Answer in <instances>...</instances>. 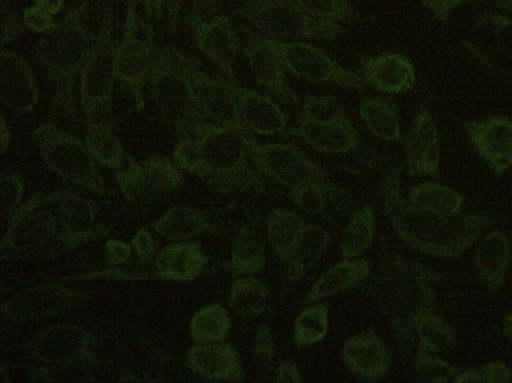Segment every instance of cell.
Wrapping results in <instances>:
<instances>
[{"label": "cell", "mask_w": 512, "mask_h": 383, "mask_svg": "<svg viewBox=\"0 0 512 383\" xmlns=\"http://www.w3.org/2000/svg\"><path fill=\"white\" fill-rule=\"evenodd\" d=\"M191 134L173 149L172 158L178 168L197 176L218 193L266 190L264 181L252 168L253 138L247 129L203 121L195 125Z\"/></svg>", "instance_id": "cell-1"}, {"label": "cell", "mask_w": 512, "mask_h": 383, "mask_svg": "<svg viewBox=\"0 0 512 383\" xmlns=\"http://www.w3.org/2000/svg\"><path fill=\"white\" fill-rule=\"evenodd\" d=\"M439 280L430 267L398 253H386L367 283L366 294L375 308L390 320L402 358L411 354L418 321L433 313Z\"/></svg>", "instance_id": "cell-2"}, {"label": "cell", "mask_w": 512, "mask_h": 383, "mask_svg": "<svg viewBox=\"0 0 512 383\" xmlns=\"http://www.w3.org/2000/svg\"><path fill=\"white\" fill-rule=\"evenodd\" d=\"M396 168L391 167L382 181L384 209L397 235L411 248L437 257H456L495 221L491 216L441 215L418 208L403 197Z\"/></svg>", "instance_id": "cell-3"}, {"label": "cell", "mask_w": 512, "mask_h": 383, "mask_svg": "<svg viewBox=\"0 0 512 383\" xmlns=\"http://www.w3.org/2000/svg\"><path fill=\"white\" fill-rule=\"evenodd\" d=\"M81 12L71 11L35 44L34 59L52 87L51 117L56 123L77 122L75 84L94 36L87 30Z\"/></svg>", "instance_id": "cell-4"}, {"label": "cell", "mask_w": 512, "mask_h": 383, "mask_svg": "<svg viewBox=\"0 0 512 383\" xmlns=\"http://www.w3.org/2000/svg\"><path fill=\"white\" fill-rule=\"evenodd\" d=\"M58 190L39 193L11 215L0 248L3 257L44 259L69 248L56 209Z\"/></svg>", "instance_id": "cell-5"}, {"label": "cell", "mask_w": 512, "mask_h": 383, "mask_svg": "<svg viewBox=\"0 0 512 383\" xmlns=\"http://www.w3.org/2000/svg\"><path fill=\"white\" fill-rule=\"evenodd\" d=\"M147 83L157 113L175 131L191 133L195 125L204 121L190 79L176 61L170 46L154 47Z\"/></svg>", "instance_id": "cell-6"}, {"label": "cell", "mask_w": 512, "mask_h": 383, "mask_svg": "<svg viewBox=\"0 0 512 383\" xmlns=\"http://www.w3.org/2000/svg\"><path fill=\"white\" fill-rule=\"evenodd\" d=\"M34 140L51 172L100 196L107 195V185L95 159L74 134L49 121L35 130Z\"/></svg>", "instance_id": "cell-7"}, {"label": "cell", "mask_w": 512, "mask_h": 383, "mask_svg": "<svg viewBox=\"0 0 512 383\" xmlns=\"http://www.w3.org/2000/svg\"><path fill=\"white\" fill-rule=\"evenodd\" d=\"M239 14L262 36L280 41L333 40L342 32L340 24L310 17L293 0H242Z\"/></svg>", "instance_id": "cell-8"}, {"label": "cell", "mask_w": 512, "mask_h": 383, "mask_svg": "<svg viewBox=\"0 0 512 383\" xmlns=\"http://www.w3.org/2000/svg\"><path fill=\"white\" fill-rule=\"evenodd\" d=\"M118 42L115 39L109 17L88 51L79 75L80 103L84 122L90 120L113 121L112 105L115 87V56Z\"/></svg>", "instance_id": "cell-9"}, {"label": "cell", "mask_w": 512, "mask_h": 383, "mask_svg": "<svg viewBox=\"0 0 512 383\" xmlns=\"http://www.w3.org/2000/svg\"><path fill=\"white\" fill-rule=\"evenodd\" d=\"M264 38L292 75L313 83H330L357 91L365 89L362 76L341 66L319 47L301 41Z\"/></svg>", "instance_id": "cell-10"}, {"label": "cell", "mask_w": 512, "mask_h": 383, "mask_svg": "<svg viewBox=\"0 0 512 383\" xmlns=\"http://www.w3.org/2000/svg\"><path fill=\"white\" fill-rule=\"evenodd\" d=\"M250 154L257 171L290 189L311 184L337 189L324 170L291 143L261 144L253 139Z\"/></svg>", "instance_id": "cell-11"}, {"label": "cell", "mask_w": 512, "mask_h": 383, "mask_svg": "<svg viewBox=\"0 0 512 383\" xmlns=\"http://www.w3.org/2000/svg\"><path fill=\"white\" fill-rule=\"evenodd\" d=\"M178 64L188 75L197 107L204 121L230 127L245 128L229 80L210 76L178 49L170 47Z\"/></svg>", "instance_id": "cell-12"}, {"label": "cell", "mask_w": 512, "mask_h": 383, "mask_svg": "<svg viewBox=\"0 0 512 383\" xmlns=\"http://www.w3.org/2000/svg\"><path fill=\"white\" fill-rule=\"evenodd\" d=\"M153 54L151 39L144 40L140 36L136 13L130 6L122 38L116 48L115 72L117 80L129 90L137 110H142L145 105L143 88L148 81Z\"/></svg>", "instance_id": "cell-13"}, {"label": "cell", "mask_w": 512, "mask_h": 383, "mask_svg": "<svg viewBox=\"0 0 512 383\" xmlns=\"http://www.w3.org/2000/svg\"><path fill=\"white\" fill-rule=\"evenodd\" d=\"M92 344V337L83 328L71 324H53L34 335L29 352L45 364L77 366L91 360Z\"/></svg>", "instance_id": "cell-14"}, {"label": "cell", "mask_w": 512, "mask_h": 383, "mask_svg": "<svg viewBox=\"0 0 512 383\" xmlns=\"http://www.w3.org/2000/svg\"><path fill=\"white\" fill-rule=\"evenodd\" d=\"M79 291L58 284H44L15 294L2 308V317L26 322L65 311L82 300Z\"/></svg>", "instance_id": "cell-15"}, {"label": "cell", "mask_w": 512, "mask_h": 383, "mask_svg": "<svg viewBox=\"0 0 512 383\" xmlns=\"http://www.w3.org/2000/svg\"><path fill=\"white\" fill-rule=\"evenodd\" d=\"M243 52L258 86L289 105H298L299 97L286 81L285 68L266 39L250 28L241 27Z\"/></svg>", "instance_id": "cell-16"}, {"label": "cell", "mask_w": 512, "mask_h": 383, "mask_svg": "<svg viewBox=\"0 0 512 383\" xmlns=\"http://www.w3.org/2000/svg\"><path fill=\"white\" fill-rule=\"evenodd\" d=\"M463 128L478 156L495 174L512 166V117L495 115L466 122Z\"/></svg>", "instance_id": "cell-17"}, {"label": "cell", "mask_w": 512, "mask_h": 383, "mask_svg": "<svg viewBox=\"0 0 512 383\" xmlns=\"http://www.w3.org/2000/svg\"><path fill=\"white\" fill-rule=\"evenodd\" d=\"M197 46L226 74L230 81H236L234 64L236 62L240 39L231 19L219 14L210 21L196 16L191 21Z\"/></svg>", "instance_id": "cell-18"}, {"label": "cell", "mask_w": 512, "mask_h": 383, "mask_svg": "<svg viewBox=\"0 0 512 383\" xmlns=\"http://www.w3.org/2000/svg\"><path fill=\"white\" fill-rule=\"evenodd\" d=\"M404 150L411 175H438L440 165L438 131L427 103H422L412 120Z\"/></svg>", "instance_id": "cell-19"}, {"label": "cell", "mask_w": 512, "mask_h": 383, "mask_svg": "<svg viewBox=\"0 0 512 383\" xmlns=\"http://www.w3.org/2000/svg\"><path fill=\"white\" fill-rule=\"evenodd\" d=\"M341 359L352 374L371 382L383 378L391 364L390 350L373 328L350 337L342 346Z\"/></svg>", "instance_id": "cell-20"}, {"label": "cell", "mask_w": 512, "mask_h": 383, "mask_svg": "<svg viewBox=\"0 0 512 383\" xmlns=\"http://www.w3.org/2000/svg\"><path fill=\"white\" fill-rule=\"evenodd\" d=\"M0 98L14 112L30 113L39 100V91L28 62L19 54H0Z\"/></svg>", "instance_id": "cell-21"}, {"label": "cell", "mask_w": 512, "mask_h": 383, "mask_svg": "<svg viewBox=\"0 0 512 383\" xmlns=\"http://www.w3.org/2000/svg\"><path fill=\"white\" fill-rule=\"evenodd\" d=\"M229 83L240 118L247 129L264 136L280 134L286 130L287 118L270 96L242 87L236 81L229 80Z\"/></svg>", "instance_id": "cell-22"}, {"label": "cell", "mask_w": 512, "mask_h": 383, "mask_svg": "<svg viewBox=\"0 0 512 383\" xmlns=\"http://www.w3.org/2000/svg\"><path fill=\"white\" fill-rule=\"evenodd\" d=\"M362 78L374 89L390 94L404 93L415 84V67L400 53H381L361 61Z\"/></svg>", "instance_id": "cell-23"}, {"label": "cell", "mask_w": 512, "mask_h": 383, "mask_svg": "<svg viewBox=\"0 0 512 383\" xmlns=\"http://www.w3.org/2000/svg\"><path fill=\"white\" fill-rule=\"evenodd\" d=\"M189 367L211 381L241 382L244 371L235 348L223 342L197 344L187 352Z\"/></svg>", "instance_id": "cell-24"}, {"label": "cell", "mask_w": 512, "mask_h": 383, "mask_svg": "<svg viewBox=\"0 0 512 383\" xmlns=\"http://www.w3.org/2000/svg\"><path fill=\"white\" fill-rule=\"evenodd\" d=\"M290 133L300 137L315 150L330 155L346 154L354 150L359 142L349 117L329 123H317L299 118Z\"/></svg>", "instance_id": "cell-25"}, {"label": "cell", "mask_w": 512, "mask_h": 383, "mask_svg": "<svg viewBox=\"0 0 512 383\" xmlns=\"http://www.w3.org/2000/svg\"><path fill=\"white\" fill-rule=\"evenodd\" d=\"M56 209L61 229L69 248H73L93 234L95 205L72 189L58 190Z\"/></svg>", "instance_id": "cell-26"}, {"label": "cell", "mask_w": 512, "mask_h": 383, "mask_svg": "<svg viewBox=\"0 0 512 383\" xmlns=\"http://www.w3.org/2000/svg\"><path fill=\"white\" fill-rule=\"evenodd\" d=\"M510 256V241L501 231H493L480 242L473 266L477 276L492 291L503 283Z\"/></svg>", "instance_id": "cell-27"}, {"label": "cell", "mask_w": 512, "mask_h": 383, "mask_svg": "<svg viewBox=\"0 0 512 383\" xmlns=\"http://www.w3.org/2000/svg\"><path fill=\"white\" fill-rule=\"evenodd\" d=\"M208 259L195 243H176L165 247L155 259L157 275L165 280L191 281Z\"/></svg>", "instance_id": "cell-28"}, {"label": "cell", "mask_w": 512, "mask_h": 383, "mask_svg": "<svg viewBox=\"0 0 512 383\" xmlns=\"http://www.w3.org/2000/svg\"><path fill=\"white\" fill-rule=\"evenodd\" d=\"M371 270L366 259H345L323 274L310 288L305 301L316 302L338 294L365 280Z\"/></svg>", "instance_id": "cell-29"}, {"label": "cell", "mask_w": 512, "mask_h": 383, "mask_svg": "<svg viewBox=\"0 0 512 383\" xmlns=\"http://www.w3.org/2000/svg\"><path fill=\"white\" fill-rule=\"evenodd\" d=\"M85 145L96 162L110 169H121L128 154L115 133L113 121H85Z\"/></svg>", "instance_id": "cell-30"}, {"label": "cell", "mask_w": 512, "mask_h": 383, "mask_svg": "<svg viewBox=\"0 0 512 383\" xmlns=\"http://www.w3.org/2000/svg\"><path fill=\"white\" fill-rule=\"evenodd\" d=\"M329 243L328 231L306 222L289 259L284 264L288 278L297 279L311 269L325 253Z\"/></svg>", "instance_id": "cell-31"}, {"label": "cell", "mask_w": 512, "mask_h": 383, "mask_svg": "<svg viewBox=\"0 0 512 383\" xmlns=\"http://www.w3.org/2000/svg\"><path fill=\"white\" fill-rule=\"evenodd\" d=\"M359 115L367 131L374 137L395 142L401 138L400 121L392 105L380 97H367L359 104Z\"/></svg>", "instance_id": "cell-32"}, {"label": "cell", "mask_w": 512, "mask_h": 383, "mask_svg": "<svg viewBox=\"0 0 512 383\" xmlns=\"http://www.w3.org/2000/svg\"><path fill=\"white\" fill-rule=\"evenodd\" d=\"M306 222L296 213L276 208L267 218V236L275 254L285 264Z\"/></svg>", "instance_id": "cell-33"}, {"label": "cell", "mask_w": 512, "mask_h": 383, "mask_svg": "<svg viewBox=\"0 0 512 383\" xmlns=\"http://www.w3.org/2000/svg\"><path fill=\"white\" fill-rule=\"evenodd\" d=\"M152 227L169 240L189 239L209 229L206 217L187 206L170 208L152 223Z\"/></svg>", "instance_id": "cell-34"}, {"label": "cell", "mask_w": 512, "mask_h": 383, "mask_svg": "<svg viewBox=\"0 0 512 383\" xmlns=\"http://www.w3.org/2000/svg\"><path fill=\"white\" fill-rule=\"evenodd\" d=\"M269 291L266 284L252 276L236 279L228 292V304L241 317L261 315L268 305Z\"/></svg>", "instance_id": "cell-35"}, {"label": "cell", "mask_w": 512, "mask_h": 383, "mask_svg": "<svg viewBox=\"0 0 512 383\" xmlns=\"http://www.w3.org/2000/svg\"><path fill=\"white\" fill-rule=\"evenodd\" d=\"M375 219L370 205L364 204L349 219L342 232L339 248L343 258H354L363 254L372 244Z\"/></svg>", "instance_id": "cell-36"}, {"label": "cell", "mask_w": 512, "mask_h": 383, "mask_svg": "<svg viewBox=\"0 0 512 383\" xmlns=\"http://www.w3.org/2000/svg\"><path fill=\"white\" fill-rule=\"evenodd\" d=\"M265 265V245L261 236L250 228L236 233L229 266L240 275L254 274Z\"/></svg>", "instance_id": "cell-37"}, {"label": "cell", "mask_w": 512, "mask_h": 383, "mask_svg": "<svg viewBox=\"0 0 512 383\" xmlns=\"http://www.w3.org/2000/svg\"><path fill=\"white\" fill-rule=\"evenodd\" d=\"M408 197L418 208L441 215L458 214L463 206V199L458 192L433 182L412 187Z\"/></svg>", "instance_id": "cell-38"}, {"label": "cell", "mask_w": 512, "mask_h": 383, "mask_svg": "<svg viewBox=\"0 0 512 383\" xmlns=\"http://www.w3.org/2000/svg\"><path fill=\"white\" fill-rule=\"evenodd\" d=\"M230 317L220 304H209L199 309L191 318L192 339L199 344L220 342L229 333Z\"/></svg>", "instance_id": "cell-39"}, {"label": "cell", "mask_w": 512, "mask_h": 383, "mask_svg": "<svg viewBox=\"0 0 512 383\" xmlns=\"http://www.w3.org/2000/svg\"><path fill=\"white\" fill-rule=\"evenodd\" d=\"M328 314L327 303H315L303 309L293 322V343L305 347L323 340L329 327Z\"/></svg>", "instance_id": "cell-40"}, {"label": "cell", "mask_w": 512, "mask_h": 383, "mask_svg": "<svg viewBox=\"0 0 512 383\" xmlns=\"http://www.w3.org/2000/svg\"><path fill=\"white\" fill-rule=\"evenodd\" d=\"M117 183L132 204L145 206L154 201L157 191L150 182L142 164L128 155L125 165L116 173Z\"/></svg>", "instance_id": "cell-41"}, {"label": "cell", "mask_w": 512, "mask_h": 383, "mask_svg": "<svg viewBox=\"0 0 512 383\" xmlns=\"http://www.w3.org/2000/svg\"><path fill=\"white\" fill-rule=\"evenodd\" d=\"M415 334L422 351L447 352L457 345L456 333L452 327L433 313L423 316L418 321Z\"/></svg>", "instance_id": "cell-42"}, {"label": "cell", "mask_w": 512, "mask_h": 383, "mask_svg": "<svg viewBox=\"0 0 512 383\" xmlns=\"http://www.w3.org/2000/svg\"><path fill=\"white\" fill-rule=\"evenodd\" d=\"M307 15L327 23L362 21L351 0H293Z\"/></svg>", "instance_id": "cell-43"}, {"label": "cell", "mask_w": 512, "mask_h": 383, "mask_svg": "<svg viewBox=\"0 0 512 383\" xmlns=\"http://www.w3.org/2000/svg\"><path fill=\"white\" fill-rule=\"evenodd\" d=\"M142 166L157 192H176L184 184L180 168L167 156H149L143 161Z\"/></svg>", "instance_id": "cell-44"}, {"label": "cell", "mask_w": 512, "mask_h": 383, "mask_svg": "<svg viewBox=\"0 0 512 383\" xmlns=\"http://www.w3.org/2000/svg\"><path fill=\"white\" fill-rule=\"evenodd\" d=\"M413 364L418 381L424 383L447 382L459 373L455 365L422 350L414 356Z\"/></svg>", "instance_id": "cell-45"}, {"label": "cell", "mask_w": 512, "mask_h": 383, "mask_svg": "<svg viewBox=\"0 0 512 383\" xmlns=\"http://www.w3.org/2000/svg\"><path fill=\"white\" fill-rule=\"evenodd\" d=\"M348 117L340 103L330 95L307 96L300 114V119L317 123L335 122Z\"/></svg>", "instance_id": "cell-46"}, {"label": "cell", "mask_w": 512, "mask_h": 383, "mask_svg": "<svg viewBox=\"0 0 512 383\" xmlns=\"http://www.w3.org/2000/svg\"><path fill=\"white\" fill-rule=\"evenodd\" d=\"M338 189H330L319 184H311L292 188L290 197L292 202L308 213H321L325 210L328 197L336 194Z\"/></svg>", "instance_id": "cell-47"}, {"label": "cell", "mask_w": 512, "mask_h": 383, "mask_svg": "<svg viewBox=\"0 0 512 383\" xmlns=\"http://www.w3.org/2000/svg\"><path fill=\"white\" fill-rule=\"evenodd\" d=\"M275 355L276 348L270 325L261 323L257 328L253 346V360L261 377H269L271 374Z\"/></svg>", "instance_id": "cell-48"}, {"label": "cell", "mask_w": 512, "mask_h": 383, "mask_svg": "<svg viewBox=\"0 0 512 383\" xmlns=\"http://www.w3.org/2000/svg\"><path fill=\"white\" fill-rule=\"evenodd\" d=\"M24 194V183L19 174L6 173L0 179L1 216H11Z\"/></svg>", "instance_id": "cell-49"}, {"label": "cell", "mask_w": 512, "mask_h": 383, "mask_svg": "<svg viewBox=\"0 0 512 383\" xmlns=\"http://www.w3.org/2000/svg\"><path fill=\"white\" fill-rule=\"evenodd\" d=\"M23 32V25L18 15L8 2L1 4V46L4 47L17 40Z\"/></svg>", "instance_id": "cell-50"}, {"label": "cell", "mask_w": 512, "mask_h": 383, "mask_svg": "<svg viewBox=\"0 0 512 383\" xmlns=\"http://www.w3.org/2000/svg\"><path fill=\"white\" fill-rule=\"evenodd\" d=\"M52 17L37 5L25 8L22 16L25 27L32 32L44 34L56 25Z\"/></svg>", "instance_id": "cell-51"}, {"label": "cell", "mask_w": 512, "mask_h": 383, "mask_svg": "<svg viewBox=\"0 0 512 383\" xmlns=\"http://www.w3.org/2000/svg\"><path fill=\"white\" fill-rule=\"evenodd\" d=\"M479 382L506 383L510 381L511 371L500 361L491 362L478 370Z\"/></svg>", "instance_id": "cell-52"}, {"label": "cell", "mask_w": 512, "mask_h": 383, "mask_svg": "<svg viewBox=\"0 0 512 383\" xmlns=\"http://www.w3.org/2000/svg\"><path fill=\"white\" fill-rule=\"evenodd\" d=\"M467 0H419L437 20L447 22L451 12Z\"/></svg>", "instance_id": "cell-53"}, {"label": "cell", "mask_w": 512, "mask_h": 383, "mask_svg": "<svg viewBox=\"0 0 512 383\" xmlns=\"http://www.w3.org/2000/svg\"><path fill=\"white\" fill-rule=\"evenodd\" d=\"M131 244L142 261H147L154 252L152 235L146 229H141L136 232L132 238Z\"/></svg>", "instance_id": "cell-54"}, {"label": "cell", "mask_w": 512, "mask_h": 383, "mask_svg": "<svg viewBox=\"0 0 512 383\" xmlns=\"http://www.w3.org/2000/svg\"><path fill=\"white\" fill-rule=\"evenodd\" d=\"M107 262L112 265L124 263L130 253V247L123 241L112 239L108 240L105 245Z\"/></svg>", "instance_id": "cell-55"}, {"label": "cell", "mask_w": 512, "mask_h": 383, "mask_svg": "<svg viewBox=\"0 0 512 383\" xmlns=\"http://www.w3.org/2000/svg\"><path fill=\"white\" fill-rule=\"evenodd\" d=\"M275 380L279 383H299L302 381V375L295 362L283 360L275 370Z\"/></svg>", "instance_id": "cell-56"}, {"label": "cell", "mask_w": 512, "mask_h": 383, "mask_svg": "<svg viewBox=\"0 0 512 383\" xmlns=\"http://www.w3.org/2000/svg\"><path fill=\"white\" fill-rule=\"evenodd\" d=\"M35 5L54 16L62 10L64 2L63 0H36Z\"/></svg>", "instance_id": "cell-57"}, {"label": "cell", "mask_w": 512, "mask_h": 383, "mask_svg": "<svg viewBox=\"0 0 512 383\" xmlns=\"http://www.w3.org/2000/svg\"><path fill=\"white\" fill-rule=\"evenodd\" d=\"M11 143V131L9 125L4 117L1 115L0 119V149L1 152H5Z\"/></svg>", "instance_id": "cell-58"}, {"label": "cell", "mask_w": 512, "mask_h": 383, "mask_svg": "<svg viewBox=\"0 0 512 383\" xmlns=\"http://www.w3.org/2000/svg\"><path fill=\"white\" fill-rule=\"evenodd\" d=\"M454 383L479 382L478 370L466 369L462 373H458L452 380Z\"/></svg>", "instance_id": "cell-59"}, {"label": "cell", "mask_w": 512, "mask_h": 383, "mask_svg": "<svg viewBox=\"0 0 512 383\" xmlns=\"http://www.w3.org/2000/svg\"><path fill=\"white\" fill-rule=\"evenodd\" d=\"M502 330L506 338L512 344V311L505 314L502 320Z\"/></svg>", "instance_id": "cell-60"}, {"label": "cell", "mask_w": 512, "mask_h": 383, "mask_svg": "<svg viewBox=\"0 0 512 383\" xmlns=\"http://www.w3.org/2000/svg\"><path fill=\"white\" fill-rule=\"evenodd\" d=\"M195 2L207 14L215 12L218 8V0H195Z\"/></svg>", "instance_id": "cell-61"}, {"label": "cell", "mask_w": 512, "mask_h": 383, "mask_svg": "<svg viewBox=\"0 0 512 383\" xmlns=\"http://www.w3.org/2000/svg\"><path fill=\"white\" fill-rule=\"evenodd\" d=\"M467 1L485 2V3L491 4V5L500 7L512 14V0H467Z\"/></svg>", "instance_id": "cell-62"}, {"label": "cell", "mask_w": 512, "mask_h": 383, "mask_svg": "<svg viewBox=\"0 0 512 383\" xmlns=\"http://www.w3.org/2000/svg\"><path fill=\"white\" fill-rule=\"evenodd\" d=\"M164 1H166L169 4V6L171 7V10H173L175 8L177 0H158L160 8Z\"/></svg>", "instance_id": "cell-63"}, {"label": "cell", "mask_w": 512, "mask_h": 383, "mask_svg": "<svg viewBox=\"0 0 512 383\" xmlns=\"http://www.w3.org/2000/svg\"><path fill=\"white\" fill-rule=\"evenodd\" d=\"M511 88H512V84H511Z\"/></svg>", "instance_id": "cell-64"}]
</instances>
